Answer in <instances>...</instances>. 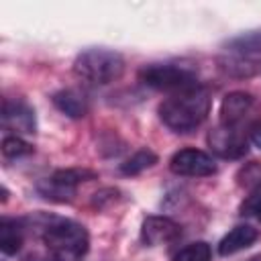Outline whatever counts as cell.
Masks as SVG:
<instances>
[{
  "label": "cell",
  "instance_id": "obj_1",
  "mask_svg": "<svg viewBox=\"0 0 261 261\" xmlns=\"http://www.w3.org/2000/svg\"><path fill=\"white\" fill-rule=\"evenodd\" d=\"M210 92L204 86H196L184 92H175L159 104L161 122L173 133H192L196 130L210 114Z\"/></svg>",
  "mask_w": 261,
  "mask_h": 261
},
{
  "label": "cell",
  "instance_id": "obj_2",
  "mask_svg": "<svg viewBox=\"0 0 261 261\" xmlns=\"http://www.w3.org/2000/svg\"><path fill=\"white\" fill-rule=\"evenodd\" d=\"M41 241L55 261H84L90 251V234L84 224L61 218H41Z\"/></svg>",
  "mask_w": 261,
  "mask_h": 261
},
{
  "label": "cell",
  "instance_id": "obj_3",
  "mask_svg": "<svg viewBox=\"0 0 261 261\" xmlns=\"http://www.w3.org/2000/svg\"><path fill=\"white\" fill-rule=\"evenodd\" d=\"M73 73L92 86H108L122 77L124 57L114 49L88 47L75 55Z\"/></svg>",
  "mask_w": 261,
  "mask_h": 261
},
{
  "label": "cell",
  "instance_id": "obj_4",
  "mask_svg": "<svg viewBox=\"0 0 261 261\" xmlns=\"http://www.w3.org/2000/svg\"><path fill=\"white\" fill-rule=\"evenodd\" d=\"M139 80L153 90H163L173 94L200 86L198 73L190 65H181V63H149L139 71Z\"/></svg>",
  "mask_w": 261,
  "mask_h": 261
},
{
  "label": "cell",
  "instance_id": "obj_5",
  "mask_svg": "<svg viewBox=\"0 0 261 261\" xmlns=\"http://www.w3.org/2000/svg\"><path fill=\"white\" fill-rule=\"evenodd\" d=\"M90 179H96V171L80 169V167L57 169L49 177H43L41 181H37V192L49 202L65 204V202L73 200L77 186L84 181H90Z\"/></svg>",
  "mask_w": 261,
  "mask_h": 261
},
{
  "label": "cell",
  "instance_id": "obj_6",
  "mask_svg": "<svg viewBox=\"0 0 261 261\" xmlns=\"http://www.w3.org/2000/svg\"><path fill=\"white\" fill-rule=\"evenodd\" d=\"M169 169L181 177H208V175H214L218 167L210 153H206L202 149L188 147V149H179L171 155Z\"/></svg>",
  "mask_w": 261,
  "mask_h": 261
},
{
  "label": "cell",
  "instance_id": "obj_7",
  "mask_svg": "<svg viewBox=\"0 0 261 261\" xmlns=\"http://www.w3.org/2000/svg\"><path fill=\"white\" fill-rule=\"evenodd\" d=\"M206 143L210 151L222 159H241L249 151V139L239 130V126L218 124L208 133Z\"/></svg>",
  "mask_w": 261,
  "mask_h": 261
},
{
  "label": "cell",
  "instance_id": "obj_8",
  "mask_svg": "<svg viewBox=\"0 0 261 261\" xmlns=\"http://www.w3.org/2000/svg\"><path fill=\"white\" fill-rule=\"evenodd\" d=\"M2 126L10 130L12 135H35L37 133V118L35 110L24 102V100H10L6 98L2 102Z\"/></svg>",
  "mask_w": 261,
  "mask_h": 261
},
{
  "label": "cell",
  "instance_id": "obj_9",
  "mask_svg": "<svg viewBox=\"0 0 261 261\" xmlns=\"http://www.w3.org/2000/svg\"><path fill=\"white\" fill-rule=\"evenodd\" d=\"M181 226L169 216H147L141 224V241L147 247H161L177 241Z\"/></svg>",
  "mask_w": 261,
  "mask_h": 261
},
{
  "label": "cell",
  "instance_id": "obj_10",
  "mask_svg": "<svg viewBox=\"0 0 261 261\" xmlns=\"http://www.w3.org/2000/svg\"><path fill=\"white\" fill-rule=\"evenodd\" d=\"M255 98L249 92H230L220 102V124L224 126H239L251 112Z\"/></svg>",
  "mask_w": 261,
  "mask_h": 261
},
{
  "label": "cell",
  "instance_id": "obj_11",
  "mask_svg": "<svg viewBox=\"0 0 261 261\" xmlns=\"http://www.w3.org/2000/svg\"><path fill=\"white\" fill-rule=\"evenodd\" d=\"M257 239H259V230L255 226H251V224H239V226H234L232 230H228L220 239V243H218V255L228 257V255H234L239 251H245Z\"/></svg>",
  "mask_w": 261,
  "mask_h": 261
},
{
  "label": "cell",
  "instance_id": "obj_12",
  "mask_svg": "<svg viewBox=\"0 0 261 261\" xmlns=\"http://www.w3.org/2000/svg\"><path fill=\"white\" fill-rule=\"evenodd\" d=\"M51 100H53L55 108L69 118H84L88 114V108H90L86 94L75 90V88H63V90L55 92Z\"/></svg>",
  "mask_w": 261,
  "mask_h": 261
},
{
  "label": "cell",
  "instance_id": "obj_13",
  "mask_svg": "<svg viewBox=\"0 0 261 261\" xmlns=\"http://www.w3.org/2000/svg\"><path fill=\"white\" fill-rule=\"evenodd\" d=\"M27 220L20 218H2L0 220V249L4 255H16L24 243Z\"/></svg>",
  "mask_w": 261,
  "mask_h": 261
},
{
  "label": "cell",
  "instance_id": "obj_14",
  "mask_svg": "<svg viewBox=\"0 0 261 261\" xmlns=\"http://www.w3.org/2000/svg\"><path fill=\"white\" fill-rule=\"evenodd\" d=\"M226 47L234 55H243V57L261 55V29L247 31V33H241V35L228 39L226 41Z\"/></svg>",
  "mask_w": 261,
  "mask_h": 261
},
{
  "label": "cell",
  "instance_id": "obj_15",
  "mask_svg": "<svg viewBox=\"0 0 261 261\" xmlns=\"http://www.w3.org/2000/svg\"><path fill=\"white\" fill-rule=\"evenodd\" d=\"M157 163V155L151 151V149H139L135 151L124 163H120V171L124 175H139L143 173L145 169L153 167Z\"/></svg>",
  "mask_w": 261,
  "mask_h": 261
},
{
  "label": "cell",
  "instance_id": "obj_16",
  "mask_svg": "<svg viewBox=\"0 0 261 261\" xmlns=\"http://www.w3.org/2000/svg\"><path fill=\"white\" fill-rule=\"evenodd\" d=\"M220 67H222L228 75H234V77H249V75H253V73H257V71L261 69L259 63L249 61V59L243 57V55L220 59Z\"/></svg>",
  "mask_w": 261,
  "mask_h": 261
},
{
  "label": "cell",
  "instance_id": "obj_17",
  "mask_svg": "<svg viewBox=\"0 0 261 261\" xmlns=\"http://www.w3.org/2000/svg\"><path fill=\"white\" fill-rule=\"evenodd\" d=\"M33 153V145L18 135H6L2 139V155L6 159H20Z\"/></svg>",
  "mask_w": 261,
  "mask_h": 261
},
{
  "label": "cell",
  "instance_id": "obj_18",
  "mask_svg": "<svg viewBox=\"0 0 261 261\" xmlns=\"http://www.w3.org/2000/svg\"><path fill=\"white\" fill-rule=\"evenodd\" d=\"M210 259H212V251H210V245L204 241L186 245L173 257V261H210Z\"/></svg>",
  "mask_w": 261,
  "mask_h": 261
},
{
  "label": "cell",
  "instance_id": "obj_19",
  "mask_svg": "<svg viewBox=\"0 0 261 261\" xmlns=\"http://www.w3.org/2000/svg\"><path fill=\"white\" fill-rule=\"evenodd\" d=\"M241 214L261 220V179L249 188V196L241 204Z\"/></svg>",
  "mask_w": 261,
  "mask_h": 261
},
{
  "label": "cell",
  "instance_id": "obj_20",
  "mask_svg": "<svg viewBox=\"0 0 261 261\" xmlns=\"http://www.w3.org/2000/svg\"><path fill=\"white\" fill-rule=\"evenodd\" d=\"M116 200H118V190H114V188H104V190H100V192L94 194L92 206H94V208H104L106 204H112V202H116Z\"/></svg>",
  "mask_w": 261,
  "mask_h": 261
},
{
  "label": "cell",
  "instance_id": "obj_21",
  "mask_svg": "<svg viewBox=\"0 0 261 261\" xmlns=\"http://www.w3.org/2000/svg\"><path fill=\"white\" fill-rule=\"evenodd\" d=\"M249 141H251L257 149H261V120L255 122V124L249 128Z\"/></svg>",
  "mask_w": 261,
  "mask_h": 261
},
{
  "label": "cell",
  "instance_id": "obj_22",
  "mask_svg": "<svg viewBox=\"0 0 261 261\" xmlns=\"http://www.w3.org/2000/svg\"><path fill=\"white\" fill-rule=\"evenodd\" d=\"M24 261H55V259L47 253V255H31V257H27Z\"/></svg>",
  "mask_w": 261,
  "mask_h": 261
},
{
  "label": "cell",
  "instance_id": "obj_23",
  "mask_svg": "<svg viewBox=\"0 0 261 261\" xmlns=\"http://www.w3.org/2000/svg\"><path fill=\"white\" fill-rule=\"evenodd\" d=\"M249 261H261V255H255V257H251Z\"/></svg>",
  "mask_w": 261,
  "mask_h": 261
}]
</instances>
